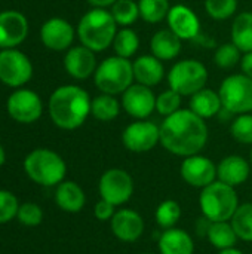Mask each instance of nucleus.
I'll use <instances>...</instances> for the list:
<instances>
[{
    "label": "nucleus",
    "instance_id": "5",
    "mask_svg": "<svg viewBox=\"0 0 252 254\" xmlns=\"http://www.w3.org/2000/svg\"><path fill=\"white\" fill-rule=\"evenodd\" d=\"M134 80L132 61L119 55L102 60L94 73L95 86L102 94L110 95L123 94L134 83Z\"/></svg>",
    "mask_w": 252,
    "mask_h": 254
},
{
    "label": "nucleus",
    "instance_id": "36",
    "mask_svg": "<svg viewBox=\"0 0 252 254\" xmlns=\"http://www.w3.org/2000/svg\"><path fill=\"white\" fill-rule=\"evenodd\" d=\"M206 13L215 21H224L238 10V0H205Z\"/></svg>",
    "mask_w": 252,
    "mask_h": 254
},
{
    "label": "nucleus",
    "instance_id": "24",
    "mask_svg": "<svg viewBox=\"0 0 252 254\" xmlns=\"http://www.w3.org/2000/svg\"><path fill=\"white\" fill-rule=\"evenodd\" d=\"M189 109L199 118L209 119L217 116L223 110V103L218 92L209 88H203L192 95Z\"/></svg>",
    "mask_w": 252,
    "mask_h": 254
},
{
    "label": "nucleus",
    "instance_id": "14",
    "mask_svg": "<svg viewBox=\"0 0 252 254\" xmlns=\"http://www.w3.org/2000/svg\"><path fill=\"white\" fill-rule=\"evenodd\" d=\"M7 112L9 115L21 124L36 122L43 112L40 97L30 89L15 91L7 100Z\"/></svg>",
    "mask_w": 252,
    "mask_h": 254
},
{
    "label": "nucleus",
    "instance_id": "34",
    "mask_svg": "<svg viewBox=\"0 0 252 254\" xmlns=\"http://www.w3.org/2000/svg\"><path fill=\"white\" fill-rule=\"evenodd\" d=\"M241 60H242L241 49L233 42L220 45L214 54V63L220 68H224V70L233 68L235 65H238L241 63Z\"/></svg>",
    "mask_w": 252,
    "mask_h": 254
},
{
    "label": "nucleus",
    "instance_id": "16",
    "mask_svg": "<svg viewBox=\"0 0 252 254\" xmlns=\"http://www.w3.org/2000/svg\"><path fill=\"white\" fill-rule=\"evenodd\" d=\"M113 235L123 243H135L141 238L144 232V220L140 213L131 208H122L116 211L110 220Z\"/></svg>",
    "mask_w": 252,
    "mask_h": 254
},
{
    "label": "nucleus",
    "instance_id": "4",
    "mask_svg": "<svg viewBox=\"0 0 252 254\" xmlns=\"http://www.w3.org/2000/svg\"><path fill=\"white\" fill-rule=\"evenodd\" d=\"M199 205L202 216L211 222H230L239 207L236 188L215 180L201 189Z\"/></svg>",
    "mask_w": 252,
    "mask_h": 254
},
{
    "label": "nucleus",
    "instance_id": "26",
    "mask_svg": "<svg viewBox=\"0 0 252 254\" xmlns=\"http://www.w3.org/2000/svg\"><path fill=\"white\" fill-rule=\"evenodd\" d=\"M232 42L247 54L252 51V12H241L232 24Z\"/></svg>",
    "mask_w": 252,
    "mask_h": 254
},
{
    "label": "nucleus",
    "instance_id": "21",
    "mask_svg": "<svg viewBox=\"0 0 252 254\" xmlns=\"http://www.w3.org/2000/svg\"><path fill=\"white\" fill-rule=\"evenodd\" d=\"M134 67V79L137 83L146 85L149 88H153L159 85L165 77V67L163 61L156 58L153 54L150 55H141L132 63Z\"/></svg>",
    "mask_w": 252,
    "mask_h": 254
},
{
    "label": "nucleus",
    "instance_id": "27",
    "mask_svg": "<svg viewBox=\"0 0 252 254\" xmlns=\"http://www.w3.org/2000/svg\"><path fill=\"white\" fill-rule=\"evenodd\" d=\"M206 238L211 246L218 250L232 249L239 240L230 222H212L208 229Z\"/></svg>",
    "mask_w": 252,
    "mask_h": 254
},
{
    "label": "nucleus",
    "instance_id": "47",
    "mask_svg": "<svg viewBox=\"0 0 252 254\" xmlns=\"http://www.w3.org/2000/svg\"><path fill=\"white\" fill-rule=\"evenodd\" d=\"M143 254H154V253H143Z\"/></svg>",
    "mask_w": 252,
    "mask_h": 254
},
{
    "label": "nucleus",
    "instance_id": "20",
    "mask_svg": "<svg viewBox=\"0 0 252 254\" xmlns=\"http://www.w3.org/2000/svg\"><path fill=\"white\" fill-rule=\"evenodd\" d=\"M250 173L251 164L239 155L226 156L217 165V180L233 188L244 185L248 180Z\"/></svg>",
    "mask_w": 252,
    "mask_h": 254
},
{
    "label": "nucleus",
    "instance_id": "23",
    "mask_svg": "<svg viewBox=\"0 0 252 254\" xmlns=\"http://www.w3.org/2000/svg\"><path fill=\"white\" fill-rule=\"evenodd\" d=\"M150 51L160 61L174 60L181 52V39L169 28H162L153 34L150 40Z\"/></svg>",
    "mask_w": 252,
    "mask_h": 254
},
{
    "label": "nucleus",
    "instance_id": "35",
    "mask_svg": "<svg viewBox=\"0 0 252 254\" xmlns=\"http://www.w3.org/2000/svg\"><path fill=\"white\" fill-rule=\"evenodd\" d=\"M232 137L241 144H251L252 146V115L244 113L236 115L230 125Z\"/></svg>",
    "mask_w": 252,
    "mask_h": 254
},
{
    "label": "nucleus",
    "instance_id": "48",
    "mask_svg": "<svg viewBox=\"0 0 252 254\" xmlns=\"http://www.w3.org/2000/svg\"><path fill=\"white\" fill-rule=\"evenodd\" d=\"M251 254H252V253H251Z\"/></svg>",
    "mask_w": 252,
    "mask_h": 254
},
{
    "label": "nucleus",
    "instance_id": "29",
    "mask_svg": "<svg viewBox=\"0 0 252 254\" xmlns=\"http://www.w3.org/2000/svg\"><path fill=\"white\" fill-rule=\"evenodd\" d=\"M113 48L116 55L128 60L132 58L140 48V37L137 31L129 27H122L120 30H117L116 37L113 40Z\"/></svg>",
    "mask_w": 252,
    "mask_h": 254
},
{
    "label": "nucleus",
    "instance_id": "15",
    "mask_svg": "<svg viewBox=\"0 0 252 254\" xmlns=\"http://www.w3.org/2000/svg\"><path fill=\"white\" fill-rule=\"evenodd\" d=\"M168 28L181 40H195L201 33V21L193 9L186 4H175L168 12Z\"/></svg>",
    "mask_w": 252,
    "mask_h": 254
},
{
    "label": "nucleus",
    "instance_id": "44",
    "mask_svg": "<svg viewBox=\"0 0 252 254\" xmlns=\"http://www.w3.org/2000/svg\"><path fill=\"white\" fill-rule=\"evenodd\" d=\"M218 254H244L241 250H238L236 247H232V249H226V250H220Z\"/></svg>",
    "mask_w": 252,
    "mask_h": 254
},
{
    "label": "nucleus",
    "instance_id": "17",
    "mask_svg": "<svg viewBox=\"0 0 252 254\" xmlns=\"http://www.w3.org/2000/svg\"><path fill=\"white\" fill-rule=\"evenodd\" d=\"M28 33L27 18L16 10L0 12V48L10 49L19 45Z\"/></svg>",
    "mask_w": 252,
    "mask_h": 254
},
{
    "label": "nucleus",
    "instance_id": "32",
    "mask_svg": "<svg viewBox=\"0 0 252 254\" xmlns=\"http://www.w3.org/2000/svg\"><path fill=\"white\" fill-rule=\"evenodd\" d=\"M110 12L120 27H131L140 18V7L134 0H116Z\"/></svg>",
    "mask_w": 252,
    "mask_h": 254
},
{
    "label": "nucleus",
    "instance_id": "30",
    "mask_svg": "<svg viewBox=\"0 0 252 254\" xmlns=\"http://www.w3.org/2000/svg\"><path fill=\"white\" fill-rule=\"evenodd\" d=\"M230 223L239 240L252 243V202H245L238 207Z\"/></svg>",
    "mask_w": 252,
    "mask_h": 254
},
{
    "label": "nucleus",
    "instance_id": "37",
    "mask_svg": "<svg viewBox=\"0 0 252 254\" xmlns=\"http://www.w3.org/2000/svg\"><path fill=\"white\" fill-rule=\"evenodd\" d=\"M181 109V95L174 89H166L156 97V112L162 116H171Z\"/></svg>",
    "mask_w": 252,
    "mask_h": 254
},
{
    "label": "nucleus",
    "instance_id": "18",
    "mask_svg": "<svg viewBox=\"0 0 252 254\" xmlns=\"http://www.w3.org/2000/svg\"><path fill=\"white\" fill-rule=\"evenodd\" d=\"M42 42L52 51H65L74 40V28L62 18L48 19L40 30Z\"/></svg>",
    "mask_w": 252,
    "mask_h": 254
},
{
    "label": "nucleus",
    "instance_id": "3",
    "mask_svg": "<svg viewBox=\"0 0 252 254\" xmlns=\"http://www.w3.org/2000/svg\"><path fill=\"white\" fill-rule=\"evenodd\" d=\"M117 27L111 12L102 7H94L80 18L77 34L83 46L94 52H102L113 45Z\"/></svg>",
    "mask_w": 252,
    "mask_h": 254
},
{
    "label": "nucleus",
    "instance_id": "43",
    "mask_svg": "<svg viewBox=\"0 0 252 254\" xmlns=\"http://www.w3.org/2000/svg\"><path fill=\"white\" fill-rule=\"evenodd\" d=\"M114 1L116 0H88V3L92 4L94 7H102V9H105L108 6L111 7L114 4Z\"/></svg>",
    "mask_w": 252,
    "mask_h": 254
},
{
    "label": "nucleus",
    "instance_id": "22",
    "mask_svg": "<svg viewBox=\"0 0 252 254\" xmlns=\"http://www.w3.org/2000/svg\"><path fill=\"white\" fill-rule=\"evenodd\" d=\"M160 254H193L195 243L192 235L180 228L165 229L159 238Z\"/></svg>",
    "mask_w": 252,
    "mask_h": 254
},
{
    "label": "nucleus",
    "instance_id": "7",
    "mask_svg": "<svg viewBox=\"0 0 252 254\" xmlns=\"http://www.w3.org/2000/svg\"><path fill=\"white\" fill-rule=\"evenodd\" d=\"M208 82V68L199 60H181L168 73L169 88L183 95H193L203 89Z\"/></svg>",
    "mask_w": 252,
    "mask_h": 254
},
{
    "label": "nucleus",
    "instance_id": "9",
    "mask_svg": "<svg viewBox=\"0 0 252 254\" xmlns=\"http://www.w3.org/2000/svg\"><path fill=\"white\" fill-rule=\"evenodd\" d=\"M98 189L101 199L119 207L132 198L134 180L128 171L122 168H110L101 176Z\"/></svg>",
    "mask_w": 252,
    "mask_h": 254
},
{
    "label": "nucleus",
    "instance_id": "28",
    "mask_svg": "<svg viewBox=\"0 0 252 254\" xmlns=\"http://www.w3.org/2000/svg\"><path fill=\"white\" fill-rule=\"evenodd\" d=\"M119 113H120V103L116 98V95L101 92L91 103V115L101 122L114 121L119 116Z\"/></svg>",
    "mask_w": 252,
    "mask_h": 254
},
{
    "label": "nucleus",
    "instance_id": "31",
    "mask_svg": "<svg viewBox=\"0 0 252 254\" xmlns=\"http://www.w3.org/2000/svg\"><path fill=\"white\" fill-rule=\"evenodd\" d=\"M138 7L140 18H143L149 24H157L166 19L171 9L169 0H140Z\"/></svg>",
    "mask_w": 252,
    "mask_h": 254
},
{
    "label": "nucleus",
    "instance_id": "13",
    "mask_svg": "<svg viewBox=\"0 0 252 254\" xmlns=\"http://www.w3.org/2000/svg\"><path fill=\"white\" fill-rule=\"evenodd\" d=\"M122 107L135 119H147L156 110V95L151 88L141 83H132L122 94Z\"/></svg>",
    "mask_w": 252,
    "mask_h": 254
},
{
    "label": "nucleus",
    "instance_id": "11",
    "mask_svg": "<svg viewBox=\"0 0 252 254\" xmlns=\"http://www.w3.org/2000/svg\"><path fill=\"white\" fill-rule=\"evenodd\" d=\"M33 76V65L27 55L16 49L0 52V80L7 86H21Z\"/></svg>",
    "mask_w": 252,
    "mask_h": 254
},
{
    "label": "nucleus",
    "instance_id": "10",
    "mask_svg": "<svg viewBox=\"0 0 252 254\" xmlns=\"http://www.w3.org/2000/svg\"><path fill=\"white\" fill-rule=\"evenodd\" d=\"M122 143L134 153L150 152L160 143V127L151 121L138 119L123 129Z\"/></svg>",
    "mask_w": 252,
    "mask_h": 254
},
{
    "label": "nucleus",
    "instance_id": "39",
    "mask_svg": "<svg viewBox=\"0 0 252 254\" xmlns=\"http://www.w3.org/2000/svg\"><path fill=\"white\" fill-rule=\"evenodd\" d=\"M16 217L25 226H37L43 220V211H42V208L37 204L25 202V204L19 205Z\"/></svg>",
    "mask_w": 252,
    "mask_h": 254
},
{
    "label": "nucleus",
    "instance_id": "40",
    "mask_svg": "<svg viewBox=\"0 0 252 254\" xmlns=\"http://www.w3.org/2000/svg\"><path fill=\"white\" fill-rule=\"evenodd\" d=\"M94 214L95 217L100 220V222H107V220H111L113 216L116 214V207L104 199H101L100 202L95 204L94 207Z\"/></svg>",
    "mask_w": 252,
    "mask_h": 254
},
{
    "label": "nucleus",
    "instance_id": "2",
    "mask_svg": "<svg viewBox=\"0 0 252 254\" xmlns=\"http://www.w3.org/2000/svg\"><path fill=\"white\" fill-rule=\"evenodd\" d=\"M89 94L76 85L59 86L49 98V115L52 122L61 129H76L85 124L91 115Z\"/></svg>",
    "mask_w": 252,
    "mask_h": 254
},
{
    "label": "nucleus",
    "instance_id": "25",
    "mask_svg": "<svg viewBox=\"0 0 252 254\" xmlns=\"http://www.w3.org/2000/svg\"><path fill=\"white\" fill-rule=\"evenodd\" d=\"M56 205L67 213H79L86 204V195L76 182H61L55 192Z\"/></svg>",
    "mask_w": 252,
    "mask_h": 254
},
{
    "label": "nucleus",
    "instance_id": "46",
    "mask_svg": "<svg viewBox=\"0 0 252 254\" xmlns=\"http://www.w3.org/2000/svg\"><path fill=\"white\" fill-rule=\"evenodd\" d=\"M251 168H252V149H251Z\"/></svg>",
    "mask_w": 252,
    "mask_h": 254
},
{
    "label": "nucleus",
    "instance_id": "8",
    "mask_svg": "<svg viewBox=\"0 0 252 254\" xmlns=\"http://www.w3.org/2000/svg\"><path fill=\"white\" fill-rule=\"evenodd\" d=\"M223 109L232 115L252 112V79L244 73L227 76L218 89Z\"/></svg>",
    "mask_w": 252,
    "mask_h": 254
},
{
    "label": "nucleus",
    "instance_id": "41",
    "mask_svg": "<svg viewBox=\"0 0 252 254\" xmlns=\"http://www.w3.org/2000/svg\"><path fill=\"white\" fill-rule=\"evenodd\" d=\"M241 68H242V73L245 76H248L250 79H252V51L251 52H247L242 60H241Z\"/></svg>",
    "mask_w": 252,
    "mask_h": 254
},
{
    "label": "nucleus",
    "instance_id": "12",
    "mask_svg": "<svg viewBox=\"0 0 252 254\" xmlns=\"http://www.w3.org/2000/svg\"><path fill=\"white\" fill-rule=\"evenodd\" d=\"M180 171L183 180L198 189H203L217 180V165L199 153L184 158Z\"/></svg>",
    "mask_w": 252,
    "mask_h": 254
},
{
    "label": "nucleus",
    "instance_id": "6",
    "mask_svg": "<svg viewBox=\"0 0 252 254\" xmlns=\"http://www.w3.org/2000/svg\"><path fill=\"white\" fill-rule=\"evenodd\" d=\"M27 176L37 185L50 188L64 182L67 165L64 159L49 149H36L24 161Z\"/></svg>",
    "mask_w": 252,
    "mask_h": 254
},
{
    "label": "nucleus",
    "instance_id": "19",
    "mask_svg": "<svg viewBox=\"0 0 252 254\" xmlns=\"http://www.w3.org/2000/svg\"><path fill=\"white\" fill-rule=\"evenodd\" d=\"M64 67L71 77L77 80L88 79L89 76L95 73L98 67L95 52L83 45L73 46L67 51L64 57Z\"/></svg>",
    "mask_w": 252,
    "mask_h": 254
},
{
    "label": "nucleus",
    "instance_id": "45",
    "mask_svg": "<svg viewBox=\"0 0 252 254\" xmlns=\"http://www.w3.org/2000/svg\"><path fill=\"white\" fill-rule=\"evenodd\" d=\"M4 161H6V155H4V149L0 146V167L4 164Z\"/></svg>",
    "mask_w": 252,
    "mask_h": 254
},
{
    "label": "nucleus",
    "instance_id": "33",
    "mask_svg": "<svg viewBox=\"0 0 252 254\" xmlns=\"http://www.w3.org/2000/svg\"><path fill=\"white\" fill-rule=\"evenodd\" d=\"M154 217H156L157 225L163 231L175 228V225L178 223V220L181 217V207H180V204L177 201L166 199V201L159 204V207L156 208Z\"/></svg>",
    "mask_w": 252,
    "mask_h": 254
},
{
    "label": "nucleus",
    "instance_id": "42",
    "mask_svg": "<svg viewBox=\"0 0 252 254\" xmlns=\"http://www.w3.org/2000/svg\"><path fill=\"white\" fill-rule=\"evenodd\" d=\"M211 220H208L206 217H201L199 220H198V225H196V232L199 234V237H206V234H208V229H209V226H211Z\"/></svg>",
    "mask_w": 252,
    "mask_h": 254
},
{
    "label": "nucleus",
    "instance_id": "1",
    "mask_svg": "<svg viewBox=\"0 0 252 254\" xmlns=\"http://www.w3.org/2000/svg\"><path fill=\"white\" fill-rule=\"evenodd\" d=\"M208 135L205 119L190 109H180L166 116L160 125V144L169 153L181 158L201 153L208 143Z\"/></svg>",
    "mask_w": 252,
    "mask_h": 254
},
{
    "label": "nucleus",
    "instance_id": "38",
    "mask_svg": "<svg viewBox=\"0 0 252 254\" xmlns=\"http://www.w3.org/2000/svg\"><path fill=\"white\" fill-rule=\"evenodd\" d=\"M19 210V204L16 196L12 192L0 190V225L10 222L16 217Z\"/></svg>",
    "mask_w": 252,
    "mask_h": 254
}]
</instances>
